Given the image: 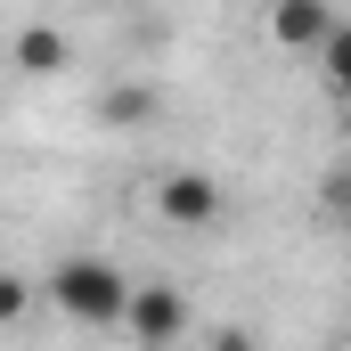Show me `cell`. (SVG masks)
<instances>
[{
	"label": "cell",
	"instance_id": "cell-1",
	"mask_svg": "<svg viewBox=\"0 0 351 351\" xmlns=\"http://www.w3.org/2000/svg\"><path fill=\"white\" fill-rule=\"evenodd\" d=\"M49 294H58V311L82 319V327H123V311H131L139 286H131L114 262H98V254H74V262H58Z\"/></svg>",
	"mask_w": 351,
	"mask_h": 351
},
{
	"label": "cell",
	"instance_id": "cell-2",
	"mask_svg": "<svg viewBox=\"0 0 351 351\" xmlns=\"http://www.w3.org/2000/svg\"><path fill=\"white\" fill-rule=\"evenodd\" d=\"M156 213L172 229H213L221 221V180L213 172H164L156 180Z\"/></svg>",
	"mask_w": 351,
	"mask_h": 351
},
{
	"label": "cell",
	"instance_id": "cell-3",
	"mask_svg": "<svg viewBox=\"0 0 351 351\" xmlns=\"http://www.w3.org/2000/svg\"><path fill=\"white\" fill-rule=\"evenodd\" d=\"M123 327H131V343H139V351H164V343L188 335V302H180L172 286H139L131 311H123Z\"/></svg>",
	"mask_w": 351,
	"mask_h": 351
},
{
	"label": "cell",
	"instance_id": "cell-4",
	"mask_svg": "<svg viewBox=\"0 0 351 351\" xmlns=\"http://www.w3.org/2000/svg\"><path fill=\"white\" fill-rule=\"evenodd\" d=\"M262 25H269V41H278V49H311V58H319V49H327V33H335L343 16H335L327 0H269Z\"/></svg>",
	"mask_w": 351,
	"mask_h": 351
},
{
	"label": "cell",
	"instance_id": "cell-5",
	"mask_svg": "<svg viewBox=\"0 0 351 351\" xmlns=\"http://www.w3.org/2000/svg\"><path fill=\"white\" fill-rule=\"evenodd\" d=\"M16 74H33V82L41 74H66V33L58 25H25L16 33Z\"/></svg>",
	"mask_w": 351,
	"mask_h": 351
},
{
	"label": "cell",
	"instance_id": "cell-6",
	"mask_svg": "<svg viewBox=\"0 0 351 351\" xmlns=\"http://www.w3.org/2000/svg\"><path fill=\"white\" fill-rule=\"evenodd\" d=\"M319 66H327V82H335V98H351V16L327 33V49H319Z\"/></svg>",
	"mask_w": 351,
	"mask_h": 351
},
{
	"label": "cell",
	"instance_id": "cell-7",
	"mask_svg": "<svg viewBox=\"0 0 351 351\" xmlns=\"http://www.w3.org/2000/svg\"><path fill=\"white\" fill-rule=\"evenodd\" d=\"M0 319H8V327L25 319V278H8V286H0Z\"/></svg>",
	"mask_w": 351,
	"mask_h": 351
},
{
	"label": "cell",
	"instance_id": "cell-8",
	"mask_svg": "<svg viewBox=\"0 0 351 351\" xmlns=\"http://www.w3.org/2000/svg\"><path fill=\"white\" fill-rule=\"evenodd\" d=\"M343 164H351V156H343Z\"/></svg>",
	"mask_w": 351,
	"mask_h": 351
}]
</instances>
